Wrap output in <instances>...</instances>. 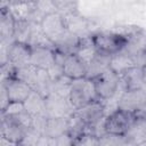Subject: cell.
I'll return each mask as SVG.
<instances>
[{
    "label": "cell",
    "instance_id": "obj_1",
    "mask_svg": "<svg viewBox=\"0 0 146 146\" xmlns=\"http://www.w3.org/2000/svg\"><path fill=\"white\" fill-rule=\"evenodd\" d=\"M39 25L44 35L54 46H58L59 43H62L64 39L70 34L64 15L58 13L57 10L44 14L40 19Z\"/></svg>",
    "mask_w": 146,
    "mask_h": 146
},
{
    "label": "cell",
    "instance_id": "obj_2",
    "mask_svg": "<svg viewBox=\"0 0 146 146\" xmlns=\"http://www.w3.org/2000/svg\"><path fill=\"white\" fill-rule=\"evenodd\" d=\"M96 99L99 98L97 97L94 81L91 78L86 76L72 81L68 94V102L74 111L82 108L83 106Z\"/></svg>",
    "mask_w": 146,
    "mask_h": 146
},
{
    "label": "cell",
    "instance_id": "obj_3",
    "mask_svg": "<svg viewBox=\"0 0 146 146\" xmlns=\"http://www.w3.org/2000/svg\"><path fill=\"white\" fill-rule=\"evenodd\" d=\"M91 40L98 54L113 56L127 47L129 36L116 32H98L91 35Z\"/></svg>",
    "mask_w": 146,
    "mask_h": 146
},
{
    "label": "cell",
    "instance_id": "obj_4",
    "mask_svg": "<svg viewBox=\"0 0 146 146\" xmlns=\"http://www.w3.org/2000/svg\"><path fill=\"white\" fill-rule=\"evenodd\" d=\"M135 114L136 112H130L117 107L104 119V123H103L104 132L113 136L124 137Z\"/></svg>",
    "mask_w": 146,
    "mask_h": 146
},
{
    "label": "cell",
    "instance_id": "obj_5",
    "mask_svg": "<svg viewBox=\"0 0 146 146\" xmlns=\"http://www.w3.org/2000/svg\"><path fill=\"white\" fill-rule=\"evenodd\" d=\"M91 79L94 81L97 97L100 100H110L116 95L120 84V76L111 68H107Z\"/></svg>",
    "mask_w": 146,
    "mask_h": 146
},
{
    "label": "cell",
    "instance_id": "obj_6",
    "mask_svg": "<svg viewBox=\"0 0 146 146\" xmlns=\"http://www.w3.org/2000/svg\"><path fill=\"white\" fill-rule=\"evenodd\" d=\"M3 88L7 92L10 103H19L24 104V102L30 97L33 91V88L27 82L10 75L8 80L3 83Z\"/></svg>",
    "mask_w": 146,
    "mask_h": 146
},
{
    "label": "cell",
    "instance_id": "obj_7",
    "mask_svg": "<svg viewBox=\"0 0 146 146\" xmlns=\"http://www.w3.org/2000/svg\"><path fill=\"white\" fill-rule=\"evenodd\" d=\"M31 55L32 47L29 43L21 41H14L9 44L7 50L8 62L14 66V68L23 67L31 64Z\"/></svg>",
    "mask_w": 146,
    "mask_h": 146
},
{
    "label": "cell",
    "instance_id": "obj_8",
    "mask_svg": "<svg viewBox=\"0 0 146 146\" xmlns=\"http://www.w3.org/2000/svg\"><path fill=\"white\" fill-rule=\"evenodd\" d=\"M62 74L71 80L88 76V66L76 54H65L62 63Z\"/></svg>",
    "mask_w": 146,
    "mask_h": 146
},
{
    "label": "cell",
    "instance_id": "obj_9",
    "mask_svg": "<svg viewBox=\"0 0 146 146\" xmlns=\"http://www.w3.org/2000/svg\"><path fill=\"white\" fill-rule=\"evenodd\" d=\"M104 110H105V107L102 104L100 99H96V100H92L91 103L87 104L82 108L76 110L74 112L87 124L88 128H94L103 119Z\"/></svg>",
    "mask_w": 146,
    "mask_h": 146
},
{
    "label": "cell",
    "instance_id": "obj_10",
    "mask_svg": "<svg viewBox=\"0 0 146 146\" xmlns=\"http://www.w3.org/2000/svg\"><path fill=\"white\" fill-rule=\"evenodd\" d=\"M124 139L136 144H143L146 141V115L135 114L127 133L124 135Z\"/></svg>",
    "mask_w": 146,
    "mask_h": 146
},
{
    "label": "cell",
    "instance_id": "obj_11",
    "mask_svg": "<svg viewBox=\"0 0 146 146\" xmlns=\"http://www.w3.org/2000/svg\"><path fill=\"white\" fill-rule=\"evenodd\" d=\"M144 104H146V95L143 89L125 90L120 98L119 107L130 112H137Z\"/></svg>",
    "mask_w": 146,
    "mask_h": 146
},
{
    "label": "cell",
    "instance_id": "obj_12",
    "mask_svg": "<svg viewBox=\"0 0 146 146\" xmlns=\"http://www.w3.org/2000/svg\"><path fill=\"white\" fill-rule=\"evenodd\" d=\"M24 108L34 117V116H47V107H46V96H43L40 91L34 90L30 95V97L24 102Z\"/></svg>",
    "mask_w": 146,
    "mask_h": 146
},
{
    "label": "cell",
    "instance_id": "obj_13",
    "mask_svg": "<svg viewBox=\"0 0 146 146\" xmlns=\"http://www.w3.org/2000/svg\"><path fill=\"white\" fill-rule=\"evenodd\" d=\"M137 63L132 55H130L128 51H124V49L113 56H111L110 59V68L115 72L117 75L122 74L128 68L136 66Z\"/></svg>",
    "mask_w": 146,
    "mask_h": 146
},
{
    "label": "cell",
    "instance_id": "obj_14",
    "mask_svg": "<svg viewBox=\"0 0 146 146\" xmlns=\"http://www.w3.org/2000/svg\"><path fill=\"white\" fill-rule=\"evenodd\" d=\"M65 133H67V119L47 116L43 136L49 139H56Z\"/></svg>",
    "mask_w": 146,
    "mask_h": 146
},
{
    "label": "cell",
    "instance_id": "obj_15",
    "mask_svg": "<svg viewBox=\"0 0 146 146\" xmlns=\"http://www.w3.org/2000/svg\"><path fill=\"white\" fill-rule=\"evenodd\" d=\"M120 80H122L125 84V90H137L143 89V75L140 66H132L124 71L122 74L119 75Z\"/></svg>",
    "mask_w": 146,
    "mask_h": 146
},
{
    "label": "cell",
    "instance_id": "obj_16",
    "mask_svg": "<svg viewBox=\"0 0 146 146\" xmlns=\"http://www.w3.org/2000/svg\"><path fill=\"white\" fill-rule=\"evenodd\" d=\"M15 24H16V19L14 18V16L10 14L9 10H6L3 8L1 13V23H0V33L3 40L14 38Z\"/></svg>",
    "mask_w": 146,
    "mask_h": 146
},
{
    "label": "cell",
    "instance_id": "obj_17",
    "mask_svg": "<svg viewBox=\"0 0 146 146\" xmlns=\"http://www.w3.org/2000/svg\"><path fill=\"white\" fill-rule=\"evenodd\" d=\"M55 10L63 15L76 13L79 0H51Z\"/></svg>",
    "mask_w": 146,
    "mask_h": 146
}]
</instances>
